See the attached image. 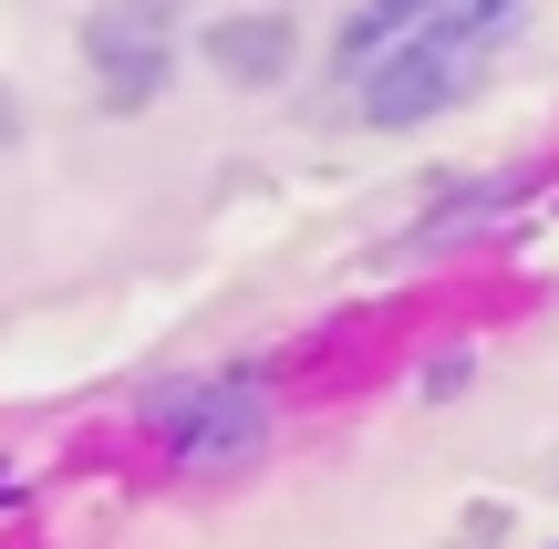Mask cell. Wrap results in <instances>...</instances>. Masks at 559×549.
Segmentation results:
<instances>
[{
    "instance_id": "1",
    "label": "cell",
    "mask_w": 559,
    "mask_h": 549,
    "mask_svg": "<svg viewBox=\"0 0 559 549\" xmlns=\"http://www.w3.org/2000/svg\"><path fill=\"white\" fill-rule=\"evenodd\" d=\"M477 73H487V32H445V41H404V52H383L373 73H353V94H362L373 124H415V115H436V104H456Z\"/></svg>"
},
{
    "instance_id": "2",
    "label": "cell",
    "mask_w": 559,
    "mask_h": 549,
    "mask_svg": "<svg viewBox=\"0 0 559 549\" xmlns=\"http://www.w3.org/2000/svg\"><path fill=\"white\" fill-rule=\"evenodd\" d=\"M156 435H166V456H187V467L260 456V435H270L260 384H249V373H207V384H187V394H156Z\"/></svg>"
},
{
    "instance_id": "3",
    "label": "cell",
    "mask_w": 559,
    "mask_h": 549,
    "mask_svg": "<svg viewBox=\"0 0 559 549\" xmlns=\"http://www.w3.org/2000/svg\"><path fill=\"white\" fill-rule=\"evenodd\" d=\"M498 11H519V0H362L353 21H342V83L373 73L383 52H404V41H445V32H487Z\"/></svg>"
}]
</instances>
